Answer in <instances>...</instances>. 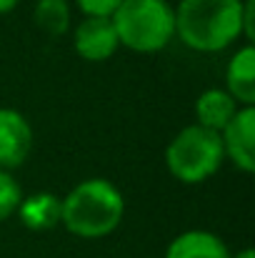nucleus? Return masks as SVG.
Returning <instances> with one entry per match:
<instances>
[{"instance_id":"f257e3e1","label":"nucleus","mask_w":255,"mask_h":258,"mask_svg":"<svg viewBox=\"0 0 255 258\" xmlns=\"http://www.w3.org/2000/svg\"><path fill=\"white\" fill-rule=\"evenodd\" d=\"M245 0H180L175 38L195 53H220L243 38Z\"/></svg>"},{"instance_id":"f03ea898","label":"nucleus","mask_w":255,"mask_h":258,"mask_svg":"<svg viewBox=\"0 0 255 258\" xmlns=\"http://www.w3.org/2000/svg\"><path fill=\"white\" fill-rule=\"evenodd\" d=\"M125 216V198L108 178H85L60 198V226L78 238H105Z\"/></svg>"},{"instance_id":"7ed1b4c3","label":"nucleus","mask_w":255,"mask_h":258,"mask_svg":"<svg viewBox=\"0 0 255 258\" xmlns=\"http://www.w3.org/2000/svg\"><path fill=\"white\" fill-rule=\"evenodd\" d=\"M110 20L120 48L133 53H158L175 38V10L168 0H123Z\"/></svg>"},{"instance_id":"20e7f679","label":"nucleus","mask_w":255,"mask_h":258,"mask_svg":"<svg viewBox=\"0 0 255 258\" xmlns=\"http://www.w3.org/2000/svg\"><path fill=\"white\" fill-rule=\"evenodd\" d=\"M223 163H225V151L220 133L208 131L198 123L178 131L165 148V168L175 180L185 185L205 183L220 171Z\"/></svg>"},{"instance_id":"39448f33","label":"nucleus","mask_w":255,"mask_h":258,"mask_svg":"<svg viewBox=\"0 0 255 258\" xmlns=\"http://www.w3.org/2000/svg\"><path fill=\"white\" fill-rule=\"evenodd\" d=\"M35 133L30 120L15 108H0V168L15 171L33 153Z\"/></svg>"},{"instance_id":"423d86ee","label":"nucleus","mask_w":255,"mask_h":258,"mask_svg":"<svg viewBox=\"0 0 255 258\" xmlns=\"http://www.w3.org/2000/svg\"><path fill=\"white\" fill-rule=\"evenodd\" d=\"M225 158L243 173L255 171V108L243 105L220 133Z\"/></svg>"},{"instance_id":"0eeeda50","label":"nucleus","mask_w":255,"mask_h":258,"mask_svg":"<svg viewBox=\"0 0 255 258\" xmlns=\"http://www.w3.org/2000/svg\"><path fill=\"white\" fill-rule=\"evenodd\" d=\"M120 48L110 18H83L73 30V50L88 63H103Z\"/></svg>"},{"instance_id":"6e6552de","label":"nucleus","mask_w":255,"mask_h":258,"mask_svg":"<svg viewBox=\"0 0 255 258\" xmlns=\"http://www.w3.org/2000/svg\"><path fill=\"white\" fill-rule=\"evenodd\" d=\"M225 90L235 98L238 105L255 108V48L243 43L225 66Z\"/></svg>"},{"instance_id":"1a4fd4ad","label":"nucleus","mask_w":255,"mask_h":258,"mask_svg":"<svg viewBox=\"0 0 255 258\" xmlns=\"http://www.w3.org/2000/svg\"><path fill=\"white\" fill-rule=\"evenodd\" d=\"M240 108L243 105H238L225 88H208L195 100V123L208 131L223 133V128L235 118Z\"/></svg>"},{"instance_id":"9d476101","label":"nucleus","mask_w":255,"mask_h":258,"mask_svg":"<svg viewBox=\"0 0 255 258\" xmlns=\"http://www.w3.org/2000/svg\"><path fill=\"white\" fill-rule=\"evenodd\" d=\"M163 258H233L228 243L210 231H183L165 248Z\"/></svg>"},{"instance_id":"9b49d317","label":"nucleus","mask_w":255,"mask_h":258,"mask_svg":"<svg viewBox=\"0 0 255 258\" xmlns=\"http://www.w3.org/2000/svg\"><path fill=\"white\" fill-rule=\"evenodd\" d=\"M15 216L28 231H35V233L50 231V228L60 226V198L55 193L23 196Z\"/></svg>"},{"instance_id":"f8f14e48","label":"nucleus","mask_w":255,"mask_h":258,"mask_svg":"<svg viewBox=\"0 0 255 258\" xmlns=\"http://www.w3.org/2000/svg\"><path fill=\"white\" fill-rule=\"evenodd\" d=\"M70 18H73L70 0H38L33 8L35 25L50 38L65 35L70 30Z\"/></svg>"},{"instance_id":"ddd939ff","label":"nucleus","mask_w":255,"mask_h":258,"mask_svg":"<svg viewBox=\"0 0 255 258\" xmlns=\"http://www.w3.org/2000/svg\"><path fill=\"white\" fill-rule=\"evenodd\" d=\"M20 201H23L20 183L15 180L13 171H3L0 168V223L15 216Z\"/></svg>"},{"instance_id":"4468645a","label":"nucleus","mask_w":255,"mask_h":258,"mask_svg":"<svg viewBox=\"0 0 255 258\" xmlns=\"http://www.w3.org/2000/svg\"><path fill=\"white\" fill-rule=\"evenodd\" d=\"M123 0H75L78 10L85 18H113Z\"/></svg>"},{"instance_id":"2eb2a0df","label":"nucleus","mask_w":255,"mask_h":258,"mask_svg":"<svg viewBox=\"0 0 255 258\" xmlns=\"http://www.w3.org/2000/svg\"><path fill=\"white\" fill-rule=\"evenodd\" d=\"M18 3H20V0H0V15L13 13V10L18 8Z\"/></svg>"},{"instance_id":"dca6fc26","label":"nucleus","mask_w":255,"mask_h":258,"mask_svg":"<svg viewBox=\"0 0 255 258\" xmlns=\"http://www.w3.org/2000/svg\"><path fill=\"white\" fill-rule=\"evenodd\" d=\"M233 258H255V253H253V248H243V251L233 253Z\"/></svg>"}]
</instances>
